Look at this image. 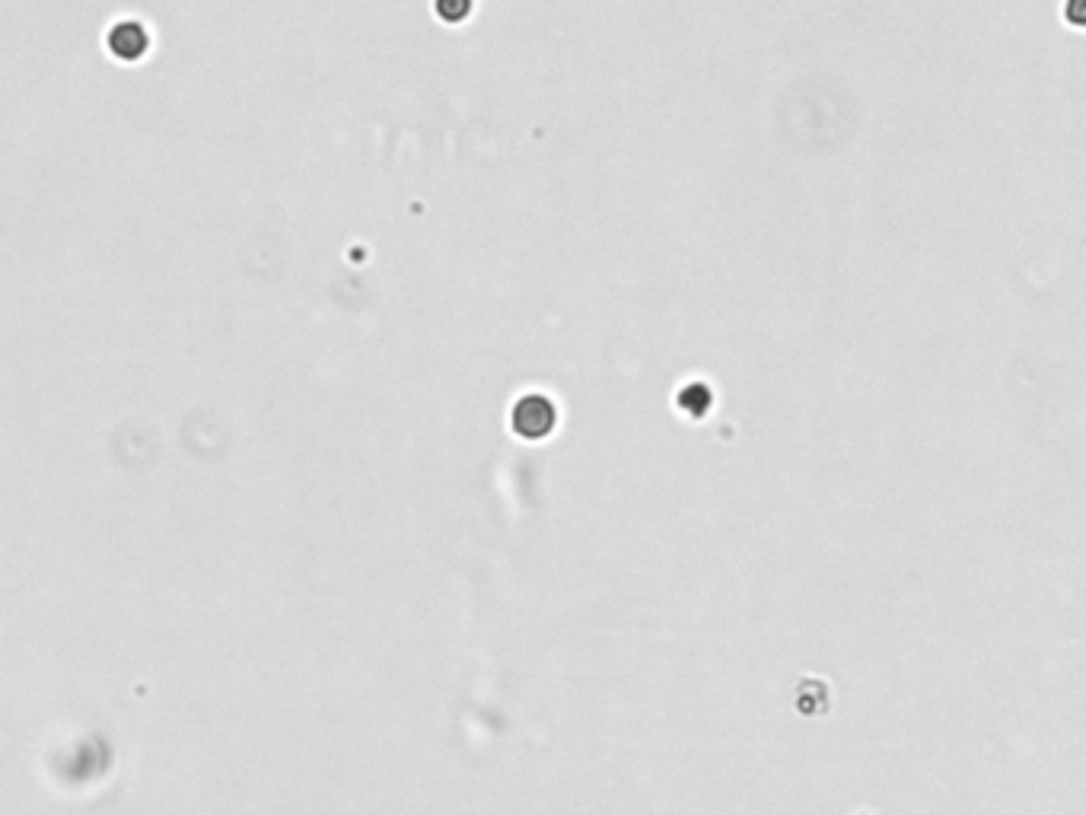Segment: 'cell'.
<instances>
[{"instance_id": "1", "label": "cell", "mask_w": 1086, "mask_h": 815, "mask_svg": "<svg viewBox=\"0 0 1086 815\" xmlns=\"http://www.w3.org/2000/svg\"><path fill=\"white\" fill-rule=\"evenodd\" d=\"M510 424L523 437H545L555 427V405L542 392H526L510 408Z\"/></svg>"}, {"instance_id": "2", "label": "cell", "mask_w": 1086, "mask_h": 815, "mask_svg": "<svg viewBox=\"0 0 1086 815\" xmlns=\"http://www.w3.org/2000/svg\"><path fill=\"white\" fill-rule=\"evenodd\" d=\"M109 48L118 58H138L147 48V29L138 20H118L109 29Z\"/></svg>"}]
</instances>
